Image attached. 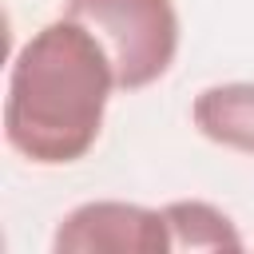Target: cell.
I'll list each match as a JSON object with an SVG mask.
<instances>
[{
	"label": "cell",
	"instance_id": "2",
	"mask_svg": "<svg viewBox=\"0 0 254 254\" xmlns=\"http://www.w3.org/2000/svg\"><path fill=\"white\" fill-rule=\"evenodd\" d=\"M64 16L87 24L111 56L119 91L151 87L179 52V12L171 0H67Z\"/></svg>",
	"mask_w": 254,
	"mask_h": 254
},
{
	"label": "cell",
	"instance_id": "5",
	"mask_svg": "<svg viewBox=\"0 0 254 254\" xmlns=\"http://www.w3.org/2000/svg\"><path fill=\"white\" fill-rule=\"evenodd\" d=\"M175 250H242L234 222L210 202H167L163 206Z\"/></svg>",
	"mask_w": 254,
	"mask_h": 254
},
{
	"label": "cell",
	"instance_id": "1",
	"mask_svg": "<svg viewBox=\"0 0 254 254\" xmlns=\"http://www.w3.org/2000/svg\"><path fill=\"white\" fill-rule=\"evenodd\" d=\"M115 87L111 56L87 24L71 16L44 24L8 71V147L40 167L83 159L103 131V111Z\"/></svg>",
	"mask_w": 254,
	"mask_h": 254
},
{
	"label": "cell",
	"instance_id": "4",
	"mask_svg": "<svg viewBox=\"0 0 254 254\" xmlns=\"http://www.w3.org/2000/svg\"><path fill=\"white\" fill-rule=\"evenodd\" d=\"M190 119L210 143L254 155V83H218L198 91Z\"/></svg>",
	"mask_w": 254,
	"mask_h": 254
},
{
	"label": "cell",
	"instance_id": "3",
	"mask_svg": "<svg viewBox=\"0 0 254 254\" xmlns=\"http://www.w3.org/2000/svg\"><path fill=\"white\" fill-rule=\"evenodd\" d=\"M56 254H167L175 250L163 210L135 202H83L75 206L56 238Z\"/></svg>",
	"mask_w": 254,
	"mask_h": 254
}]
</instances>
